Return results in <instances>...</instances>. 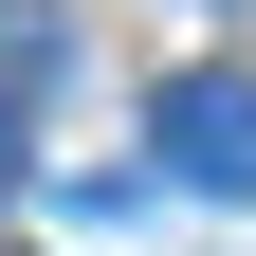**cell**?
Wrapping results in <instances>:
<instances>
[{"label":"cell","mask_w":256,"mask_h":256,"mask_svg":"<svg viewBox=\"0 0 256 256\" xmlns=\"http://www.w3.org/2000/svg\"><path fill=\"white\" fill-rule=\"evenodd\" d=\"M146 146H165V183H202V202H256V74H238V55H202V74H165V110H146Z\"/></svg>","instance_id":"6da1fadb"}]
</instances>
